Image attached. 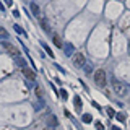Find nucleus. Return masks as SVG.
<instances>
[{
	"label": "nucleus",
	"instance_id": "nucleus-20",
	"mask_svg": "<svg viewBox=\"0 0 130 130\" xmlns=\"http://www.w3.org/2000/svg\"><path fill=\"white\" fill-rule=\"evenodd\" d=\"M60 96H62V99H67V98H68V93L65 91V89H60Z\"/></svg>",
	"mask_w": 130,
	"mask_h": 130
},
{
	"label": "nucleus",
	"instance_id": "nucleus-17",
	"mask_svg": "<svg viewBox=\"0 0 130 130\" xmlns=\"http://www.w3.org/2000/svg\"><path fill=\"white\" fill-rule=\"evenodd\" d=\"M42 46H44V49H46V52H47V54H49V55H51V57H54V52H52V51H51V47H49V46H47V44H42Z\"/></svg>",
	"mask_w": 130,
	"mask_h": 130
},
{
	"label": "nucleus",
	"instance_id": "nucleus-19",
	"mask_svg": "<svg viewBox=\"0 0 130 130\" xmlns=\"http://www.w3.org/2000/svg\"><path fill=\"white\" fill-rule=\"evenodd\" d=\"M13 28H15V31H16V32H20V34H24V31L21 29V26H20V24H15Z\"/></svg>",
	"mask_w": 130,
	"mask_h": 130
},
{
	"label": "nucleus",
	"instance_id": "nucleus-15",
	"mask_svg": "<svg viewBox=\"0 0 130 130\" xmlns=\"http://www.w3.org/2000/svg\"><path fill=\"white\" fill-rule=\"evenodd\" d=\"M116 119L119 120V122H124V120H125V114H124V112H119V114L116 116Z\"/></svg>",
	"mask_w": 130,
	"mask_h": 130
},
{
	"label": "nucleus",
	"instance_id": "nucleus-12",
	"mask_svg": "<svg viewBox=\"0 0 130 130\" xmlns=\"http://www.w3.org/2000/svg\"><path fill=\"white\" fill-rule=\"evenodd\" d=\"M47 124H49V125H57V119H55V116H49Z\"/></svg>",
	"mask_w": 130,
	"mask_h": 130
},
{
	"label": "nucleus",
	"instance_id": "nucleus-1",
	"mask_svg": "<svg viewBox=\"0 0 130 130\" xmlns=\"http://www.w3.org/2000/svg\"><path fill=\"white\" fill-rule=\"evenodd\" d=\"M112 88H114V93H116L119 98H125L128 96V91H130V86L124 81H119V80H114L112 81Z\"/></svg>",
	"mask_w": 130,
	"mask_h": 130
},
{
	"label": "nucleus",
	"instance_id": "nucleus-9",
	"mask_svg": "<svg viewBox=\"0 0 130 130\" xmlns=\"http://www.w3.org/2000/svg\"><path fill=\"white\" fill-rule=\"evenodd\" d=\"M15 62L20 65V67H23V68H26V60L21 59V57H15Z\"/></svg>",
	"mask_w": 130,
	"mask_h": 130
},
{
	"label": "nucleus",
	"instance_id": "nucleus-14",
	"mask_svg": "<svg viewBox=\"0 0 130 130\" xmlns=\"http://www.w3.org/2000/svg\"><path fill=\"white\" fill-rule=\"evenodd\" d=\"M42 107H44V101H42V99H39V103H38V104H34V109H36V111H41Z\"/></svg>",
	"mask_w": 130,
	"mask_h": 130
},
{
	"label": "nucleus",
	"instance_id": "nucleus-22",
	"mask_svg": "<svg viewBox=\"0 0 130 130\" xmlns=\"http://www.w3.org/2000/svg\"><path fill=\"white\" fill-rule=\"evenodd\" d=\"M0 34H2V38H3V39H5V38H7V31H5V29H3V28H2V29H0Z\"/></svg>",
	"mask_w": 130,
	"mask_h": 130
},
{
	"label": "nucleus",
	"instance_id": "nucleus-7",
	"mask_svg": "<svg viewBox=\"0 0 130 130\" xmlns=\"http://www.w3.org/2000/svg\"><path fill=\"white\" fill-rule=\"evenodd\" d=\"M29 7H31V11H32V15H34V16H39V13H41V11H39V5H38V3H34V2H32Z\"/></svg>",
	"mask_w": 130,
	"mask_h": 130
},
{
	"label": "nucleus",
	"instance_id": "nucleus-2",
	"mask_svg": "<svg viewBox=\"0 0 130 130\" xmlns=\"http://www.w3.org/2000/svg\"><path fill=\"white\" fill-rule=\"evenodd\" d=\"M94 83L99 88H104L106 86V72L103 70V68H99V70L94 72Z\"/></svg>",
	"mask_w": 130,
	"mask_h": 130
},
{
	"label": "nucleus",
	"instance_id": "nucleus-11",
	"mask_svg": "<svg viewBox=\"0 0 130 130\" xmlns=\"http://www.w3.org/2000/svg\"><path fill=\"white\" fill-rule=\"evenodd\" d=\"M91 119H93V117L89 116V114H83V116H81V120H83L85 124H89V122H91Z\"/></svg>",
	"mask_w": 130,
	"mask_h": 130
},
{
	"label": "nucleus",
	"instance_id": "nucleus-13",
	"mask_svg": "<svg viewBox=\"0 0 130 130\" xmlns=\"http://www.w3.org/2000/svg\"><path fill=\"white\" fill-rule=\"evenodd\" d=\"M83 68H85V73H86V75H89V73L93 72V65H91V63H86Z\"/></svg>",
	"mask_w": 130,
	"mask_h": 130
},
{
	"label": "nucleus",
	"instance_id": "nucleus-24",
	"mask_svg": "<svg viewBox=\"0 0 130 130\" xmlns=\"http://www.w3.org/2000/svg\"><path fill=\"white\" fill-rule=\"evenodd\" d=\"M112 130H122L120 127H117V125H114V127H112Z\"/></svg>",
	"mask_w": 130,
	"mask_h": 130
},
{
	"label": "nucleus",
	"instance_id": "nucleus-21",
	"mask_svg": "<svg viewBox=\"0 0 130 130\" xmlns=\"http://www.w3.org/2000/svg\"><path fill=\"white\" fill-rule=\"evenodd\" d=\"M96 128L98 130H104V127H103V124H101V122H96Z\"/></svg>",
	"mask_w": 130,
	"mask_h": 130
},
{
	"label": "nucleus",
	"instance_id": "nucleus-16",
	"mask_svg": "<svg viewBox=\"0 0 130 130\" xmlns=\"http://www.w3.org/2000/svg\"><path fill=\"white\" fill-rule=\"evenodd\" d=\"M106 112H107L111 117H116V116H117V114H116V111H114L112 107H107V109H106Z\"/></svg>",
	"mask_w": 130,
	"mask_h": 130
},
{
	"label": "nucleus",
	"instance_id": "nucleus-23",
	"mask_svg": "<svg viewBox=\"0 0 130 130\" xmlns=\"http://www.w3.org/2000/svg\"><path fill=\"white\" fill-rule=\"evenodd\" d=\"M3 3L5 5H11V0H3Z\"/></svg>",
	"mask_w": 130,
	"mask_h": 130
},
{
	"label": "nucleus",
	"instance_id": "nucleus-3",
	"mask_svg": "<svg viewBox=\"0 0 130 130\" xmlns=\"http://www.w3.org/2000/svg\"><path fill=\"white\" fill-rule=\"evenodd\" d=\"M73 65H75L76 68H83L85 65H86V63H85V57L81 54H76L75 57H73Z\"/></svg>",
	"mask_w": 130,
	"mask_h": 130
},
{
	"label": "nucleus",
	"instance_id": "nucleus-18",
	"mask_svg": "<svg viewBox=\"0 0 130 130\" xmlns=\"http://www.w3.org/2000/svg\"><path fill=\"white\" fill-rule=\"evenodd\" d=\"M41 24H42V29L49 32V24H47V21H46V20H42V21H41Z\"/></svg>",
	"mask_w": 130,
	"mask_h": 130
},
{
	"label": "nucleus",
	"instance_id": "nucleus-6",
	"mask_svg": "<svg viewBox=\"0 0 130 130\" xmlns=\"http://www.w3.org/2000/svg\"><path fill=\"white\" fill-rule=\"evenodd\" d=\"M63 51H65V55H68V57H70V55H73V52H75V49H73V46H72V44H65V46H63Z\"/></svg>",
	"mask_w": 130,
	"mask_h": 130
},
{
	"label": "nucleus",
	"instance_id": "nucleus-8",
	"mask_svg": "<svg viewBox=\"0 0 130 130\" xmlns=\"http://www.w3.org/2000/svg\"><path fill=\"white\" fill-rule=\"evenodd\" d=\"M73 104H75V109L80 112V111H81V99H80L78 96H75V98H73Z\"/></svg>",
	"mask_w": 130,
	"mask_h": 130
},
{
	"label": "nucleus",
	"instance_id": "nucleus-4",
	"mask_svg": "<svg viewBox=\"0 0 130 130\" xmlns=\"http://www.w3.org/2000/svg\"><path fill=\"white\" fill-rule=\"evenodd\" d=\"M2 46L8 51V54H11V55H15V57H20V55H18V51H16V47H13L11 44H8V42H5V41H3Z\"/></svg>",
	"mask_w": 130,
	"mask_h": 130
},
{
	"label": "nucleus",
	"instance_id": "nucleus-10",
	"mask_svg": "<svg viewBox=\"0 0 130 130\" xmlns=\"http://www.w3.org/2000/svg\"><path fill=\"white\" fill-rule=\"evenodd\" d=\"M54 44L57 47H63V44H62V41H60V38L57 34H54Z\"/></svg>",
	"mask_w": 130,
	"mask_h": 130
},
{
	"label": "nucleus",
	"instance_id": "nucleus-5",
	"mask_svg": "<svg viewBox=\"0 0 130 130\" xmlns=\"http://www.w3.org/2000/svg\"><path fill=\"white\" fill-rule=\"evenodd\" d=\"M23 75L26 76L28 80H31V81H32V80H36V75H34V72H32V70H29L28 67H26V68H23Z\"/></svg>",
	"mask_w": 130,
	"mask_h": 130
}]
</instances>
